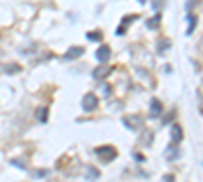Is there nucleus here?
<instances>
[{
    "mask_svg": "<svg viewBox=\"0 0 203 182\" xmlns=\"http://www.w3.org/2000/svg\"><path fill=\"white\" fill-rule=\"evenodd\" d=\"M183 138V134H181V128H173V140H181Z\"/></svg>",
    "mask_w": 203,
    "mask_h": 182,
    "instance_id": "0eeeda50",
    "label": "nucleus"
},
{
    "mask_svg": "<svg viewBox=\"0 0 203 182\" xmlns=\"http://www.w3.org/2000/svg\"><path fill=\"white\" fill-rule=\"evenodd\" d=\"M81 107L85 109V111H92V109L98 107V97L94 93H88L83 99H81Z\"/></svg>",
    "mask_w": 203,
    "mask_h": 182,
    "instance_id": "f03ea898",
    "label": "nucleus"
},
{
    "mask_svg": "<svg viewBox=\"0 0 203 182\" xmlns=\"http://www.w3.org/2000/svg\"><path fill=\"white\" fill-rule=\"evenodd\" d=\"M161 6H165V0H156V2H155V8H161Z\"/></svg>",
    "mask_w": 203,
    "mask_h": 182,
    "instance_id": "9b49d317",
    "label": "nucleus"
},
{
    "mask_svg": "<svg viewBox=\"0 0 203 182\" xmlns=\"http://www.w3.org/2000/svg\"><path fill=\"white\" fill-rule=\"evenodd\" d=\"M140 2H146V0H140Z\"/></svg>",
    "mask_w": 203,
    "mask_h": 182,
    "instance_id": "f8f14e48",
    "label": "nucleus"
},
{
    "mask_svg": "<svg viewBox=\"0 0 203 182\" xmlns=\"http://www.w3.org/2000/svg\"><path fill=\"white\" fill-rule=\"evenodd\" d=\"M95 59L100 61V63H106V61L110 59V47H106V45H102L98 51H95Z\"/></svg>",
    "mask_w": 203,
    "mask_h": 182,
    "instance_id": "7ed1b4c3",
    "label": "nucleus"
},
{
    "mask_svg": "<svg viewBox=\"0 0 203 182\" xmlns=\"http://www.w3.org/2000/svg\"><path fill=\"white\" fill-rule=\"evenodd\" d=\"M95 154H98V158H102L104 162H110L116 158V150L112 148V146H102V148L95 150Z\"/></svg>",
    "mask_w": 203,
    "mask_h": 182,
    "instance_id": "f257e3e1",
    "label": "nucleus"
},
{
    "mask_svg": "<svg viewBox=\"0 0 203 182\" xmlns=\"http://www.w3.org/2000/svg\"><path fill=\"white\" fill-rule=\"evenodd\" d=\"M150 111H152V117H156V113L161 111V103H158V101H152V105H150Z\"/></svg>",
    "mask_w": 203,
    "mask_h": 182,
    "instance_id": "423d86ee",
    "label": "nucleus"
},
{
    "mask_svg": "<svg viewBox=\"0 0 203 182\" xmlns=\"http://www.w3.org/2000/svg\"><path fill=\"white\" fill-rule=\"evenodd\" d=\"M37 113H39V120H41V121H45V120H47V115H45V113H47V109H45V107H41L39 111H37Z\"/></svg>",
    "mask_w": 203,
    "mask_h": 182,
    "instance_id": "6e6552de",
    "label": "nucleus"
},
{
    "mask_svg": "<svg viewBox=\"0 0 203 182\" xmlns=\"http://www.w3.org/2000/svg\"><path fill=\"white\" fill-rule=\"evenodd\" d=\"M89 39H92V40H100L102 34H100V33H89Z\"/></svg>",
    "mask_w": 203,
    "mask_h": 182,
    "instance_id": "1a4fd4ad",
    "label": "nucleus"
},
{
    "mask_svg": "<svg viewBox=\"0 0 203 182\" xmlns=\"http://www.w3.org/2000/svg\"><path fill=\"white\" fill-rule=\"evenodd\" d=\"M110 71H112L110 67H100V69H95V71H94V77H95V79H104Z\"/></svg>",
    "mask_w": 203,
    "mask_h": 182,
    "instance_id": "39448f33",
    "label": "nucleus"
},
{
    "mask_svg": "<svg viewBox=\"0 0 203 182\" xmlns=\"http://www.w3.org/2000/svg\"><path fill=\"white\" fill-rule=\"evenodd\" d=\"M81 53H83V49H81V47H71V49H69V53H65V57H63V59H65V61H71V59H75V57H79Z\"/></svg>",
    "mask_w": 203,
    "mask_h": 182,
    "instance_id": "20e7f679",
    "label": "nucleus"
},
{
    "mask_svg": "<svg viewBox=\"0 0 203 182\" xmlns=\"http://www.w3.org/2000/svg\"><path fill=\"white\" fill-rule=\"evenodd\" d=\"M156 24H158V18H155V20H150V22H148V28H155Z\"/></svg>",
    "mask_w": 203,
    "mask_h": 182,
    "instance_id": "9d476101",
    "label": "nucleus"
}]
</instances>
